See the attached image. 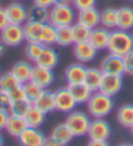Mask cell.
<instances>
[{
  "label": "cell",
  "mask_w": 133,
  "mask_h": 146,
  "mask_svg": "<svg viewBox=\"0 0 133 146\" xmlns=\"http://www.w3.org/2000/svg\"><path fill=\"white\" fill-rule=\"evenodd\" d=\"M132 38H133V30H132Z\"/></svg>",
  "instance_id": "cell-52"
},
{
  "label": "cell",
  "mask_w": 133,
  "mask_h": 146,
  "mask_svg": "<svg viewBox=\"0 0 133 146\" xmlns=\"http://www.w3.org/2000/svg\"><path fill=\"white\" fill-rule=\"evenodd\" d=\"M124 60V72L128 76H133V50L129 51L125 56H123Z\"/></svg>",
  "instance_id": "cell-38"
},
{
  "label": "cell",
  "mask_w": 133,
  "mask_h": 146,
  "mask_svg": "<svg viewBox=\"0 0 133 146\" xmlns=\"http://www.w3.org/2000/svg\"><path fill=\"white\" fill-rule=\"evenodd\" d=\"M51 137H54L55 140L58 141V142H60L63 146H66L73 140L74 136H73V133L70 132L69 128H68V125L65 123H61V124H58L52 129Z\"/></svg>",
  "instance_id": "cell-25"
},
{
  "label": "cell",
  "mask_w": 133,
  "mask_h": 146,
  "mask_svg": "<svg viewBox=\"0 0 133 146\" xmlns=\"http://www.w3.org/2000/svg\"><path fill=\"white\" fill-rule=\"evenodd\" d=\"M33 4L39 7H45V8H51L55 4V0H33Z\"/></svg>",
  "instance_id": "cell-43"
},
{
  "label": "cell",
  "mask_w": 133,
  "mask_h": 146,
  "mask_svg": "<svg viewBox=\"0 0 133 146\" xmlns=\"http://www.w3.org/2000/svg\"><path fill=\"white\" fill-rule=\"evenodd\" d=\"M3 145H4V138L1 136V133H0V146H3Z\"/></svg>",
  "instance_id": "cell-49"
},
{
  "label": "cell",
  "mask_w": 133,
  "mask_h": 146,
  "mask_svg": "<svg viewBox=\"0 0 133 146\" xmlns=\"http://www.w3.org/2000/svg\"><path fill=\"white\" fill-rule=\"evenodd\" d=\"M116 120L123 128H130L133 125V104H123L116 112Z\"/></svg>",
  "instance_id": "cell-27"
},
{
  "label": "cell",
  "mask_w": 133,
  "mask_h": 146,
  "mask_svg": "<svg viewBox=\"0 0 133 146\" xmlns=\"http://www.w3.org/2000/svg\"><path fill=\"white\" fill-rule=\"evenodd\" d=\"M8 24H9V21H8V17H7L5 9L3 7H0V31L3 30Z\"/></svg>",
  "instance_id": "cell-42"
},
{
  "label": "cell",
  "mask_w": 133,
  "mask_h": 146,
  "mask_svg": "<svg viewBox=\"0 0 133 146\" xmlns=\"http://www.w3.org/2000/svg\"><path fill=\"white\" fill-rule=\"evenodd\" d=\"M55 27L72 26L76 22V9L70 4H54L50 8V20Z\"/></svg>",
  "instance_id": "cell-3"
},
{
  "label": "cell",
  "mask_w": 133,
  "mask_h": 146,
  "mask_svg": "<svg viewBox=\"0 0 133 146\" xmlns=\"http://www.w3.org/2000/svg\"><path fill=\"white\" fill-rule=\"evenodd\" d=\"M15 1H24V0H15Z\"/></svg>",
  "instance_id": "cell-51"
},
{
  "label": "cell",
  "mask_w": 133,
  "mask_h": 146,
  "mask_svg": "<svg viewBox=\"0 0 133 146\" xmlns=\"http://www.w3.org/2000/svg\"><path fill=\"white\" fill-rule=\"evenodd\" d=\"M22 26H24V34H25V40L26 42H39L43 24L26 21Z\"/></svg>",
  "instance_id": "cell-26"
},
{
  "label": "cell",
  "mask_w": 133,
  "mask_h": 146,
  "mask_svg": "<svg viewBox=\"0 0 133 146\" xmlns=\"http://www.w3.org/2000/svg\"><path fill=\"white\" fill-rule=\"evenodd\" d=\"M56 44L61 46V47H68V46L73 44L72 27L70 26L56 27Z\"/></svg>",
  "instance_id": "cell-33"
},
{
  "label": "cell",
  "mask_w": 133,
  "mask_h": 146,
  "mask_svg": "<svg viewBox=\"0 0 133 146\" xmlns=\"http://www.w3.org/2000/svg\"><path fill=\"white\" fill-rule=\"evenodd\" d=\"M59 63V55L58 52L52 48L51 46H45L42 54L39 55V58L37 59L35 65L43 68H49V69H54Z\"/></svg>",
  "instance_id": "cell-17"
},
{
  "label": "cell",
  "mask_w": 133,
  "mask_h": 146,
  "mask_svg": "<svg viewBox=\"0 0 133 146\" xmlns=\"http://www.w3.org/2000/svg\"><path fill=\"white\" fill-rule=\"evenodd\" d=\"M68 89H69L70 94L73 95L76 103L77 104H86L88 100L90 99L93 91L85 85L84 82L81 84H73V85H68Z\"/></svg>",
  "instance_id": "cell-20"
},
{
  "label": "cell",
  "mask_w": 133,
  "mask_h": 146,
  "mask_svg": "<svg viewBox=\"0 0 133 146\" xmlns=\"http://www.w3.org/2000/svg\"><path fill=\"white\" fill-rule=\"evenodd\" d=\"M97 0H72V5L76 11H82L86 8L95 7Z\"/></svg>",
  "instance_id": "cell-37"
},
{
  "label": "cell",
  "mask_w": 133,
  "mask_h": 146,
  "mask_svg": "<svg viewBox=\"0 0 133 146\" xmlns=\"http://www.w3.org/2000/svg\"><path fill=\"white\" fill-rule=\"evenodd\" d=\"M129 129H130V133H132V136H133V125H132V127L129 128Z\"/></svg>",
  "instance_id": "cell-50"
},
{
  "label": "cell",
  "mask_w": 133,
  "mask_h": 146,
  "mask_svg": "<svg viewBox=\"0 0 133 146\" xmlns=\"http://www.w3.org/2000/svg\"><path fill=\"white\" fill-rule=\"evenodd\" d=\"M11 102H16V100H21V99H26L25 98V93H24V88L22 85H20L18 88H16L15 90H12L11 93H8Z\"/></svg>",
  "instance_id": "cell-39"
},
{
  "label": "cell",
  "mask_w": 133,
  "mask_h": 146,
  "mask_svg": "<svg viewBox=\"0 0 133 146\" xmlns=\"http://www.w3.org/2000/svg\"><path fill=\"white\" fill-rule=\"evenodd\" d=\"M76 21L85 25V26L90 27V29H94V27L100 25V11H98L95 7L82 9V11H77Z\"/></svg>",
  "instance_id": "cell-13"
},
{
  "label": "cell",
  "mask_w": 133,
  "mask_h": 146,
  "mask_svg": "<svg viewBox=\"0 0 133 146\" xmlns=\"http://www.w3.org/2000/svg\"><path fill=\"white\" fill-rule=\"evenodd\" d=\"M90 121L91 120L88 113L82 112V111H72L68 113L65 124L68 125L74 137H84L88 134Z\"/></svg>",
  "instance_id": "cell-4"
},
{
  "label": "cell",
  "mask_w": 133,
  "mask_h": 146,
  "mask_svg": "<svg viewBox=\"0 0 133 146\" xmlns=\"http://www.w3.org/2000/svg\"><path fill=\"white\" fill-rule=\"evenodd\" d=\"M18 142L21 146H43L46 137L39 128H30L27 127L20 136L17 137Z\"/></svg>",
  "instance_id": "cell-12"
},
{
  "label": "cell",
  "mask_w": 133,
  "mask_h": 146,
  "mask_svg": "<svg viewBox=\"0 0 133 146\" xmlns=\"http://www.w3.org/2000/svg\"><path fill=\"white\" fill-rule=\"evenodd\" d=\"M85 73H86V67L82 63H74L70 64L65 68L64 72V77L68 85H73V84H81L84 82Z\"/></svg>",
  "instance_id": "cell-16"
},
{
  "label": "cell",
  "mask_w": 133,
  "mask_h": 146,
  "mask_svg": "<svg viewBox=\"0 0 133 146\" xmlns=\"http://www.w3.org/2000/svg\"><path fill=\"white\" fill-rule=\"evenodd\" d=\"M39 43H42L43 46H52L56 43V27L51 22L43 24Z\"/></svg>",
  "instance_id": "cell-32"
},
{
  "label": "cell",
  "mask_w": 133,
  "mask_h": 146,
  "mask_svg": "<svg viewBox=\"0 0 133 146\" xmlns=\"http://www.w3.org/2000/svg\"><path fill=\"white\" fill-rule=\"evenodd\" d=\"M100 25L108 30L116 29L118 26V9L108 7L100 12Z\"/></svg>",
  "instance_id": "cell-28"
},
{
  "label": "cell",
  "mask_w": 133,
  "mask_h": 146,
  "mask_svg": "<svg viewBox=\"0 0 133 146\" xmlns=\"http://www.w3.org/2000/svg\"><path fill=\"white\" fill-rule=\"evenodd\" d=\"M43 146H63L60 142H58V141L55 140L54 137H46L45 142H43Z\"/></svg>",
  "instance_id": "cell-45"
},
{
  "label": "cell",
  "mask_w": 133,
  "mask_h": 146,
  "mask_svg": "<svg viewBox=\"0 0 133 146\" xmlns=\"http://www.w3.org/2000/svg\"><path fill=\"white\" fill-rule=\"evenodd\" d=\"M55 4H72V0H55Z\"/></svg>",
  "instance_id": "cell-47"
},
{
  "label": "cell",
  "mask_w": 133,
  "mask_h": 146,
  "mask_svg": "<svg viewBox=\"0 0 133 146\" xmlns=\"http://www.w3.org/2000/svg\"><path fill=\"white\" fill-rule=\"evenodd\" d=\"M9 104H11V98L8 93L0 90V108H8Z\"/></svg>",
  "instance_id": "cell-41"
},
{
  "label": "cell",
  "mask_w": 133,
  "mask_h": 146,
  "mask_svg": "<svg viewBox=\"0 0 133 146\" xmlns=\"http://www.w3.org/2000/svg\"><path fill=\"white\" fill-rule=\"evenodd\" d=\"M110 31L108 29L103 27L102 25L91 29L90 33V38H89V42L98 50H106L107 46H108V40H110Z\"/></svg>",
  "instance_id": "cell-15"
},
{
  "label": "cell",
  "mask_w": 133,
  "mask_h": 146,
  "mask_svg": "<svg viewBox=\"0 0 133 146\" xmlns=\"http://www.w3.org/2000/svg\"><path fill=\"white\" fill-rule=\"evenodd\" d=\"M5 50H7V46L4 44L1 40H0V58H1V56L5 54Z\"/></svg>",
  "instance_id": "cell-46"
},
{
  "label": "cell",
  "mask_w": 133,
  "mask_h": 146,
  "mask_svg": "<svg viewBox=\"0 0 133 146\" xmlns=\"http://www.w3.org/2000/svg\"><path fill=\"white\" fill-rule=\"evenodd\" d=\"M114 99L110 95L103 94L102 91H94L90 99L88 100L86 107L88 112L94 119H104L114 111Z\"/></svg>",
  "instance_id": "cell-1"
},
{
  "label": "cell",
  "mask_w": 133,
  "mask_h": 146,
  "mask_svg": "<svg viewBox=\"0 0 133 146\" xmlns=\"http://www.w3.org/2000/svg\"><path fill=\"white\" fill-rule=\"evenodd\" d=\"M54 80H55V74L52 72V69L38 67V65H35L33 68L30 81H33L34 84H37V85L41 86L42 89L50 88V85H52Z\"/></svg>",
  "instance_id": "cell-14"
},
{
  "label": "cell",
  "mask_w": 133,
  "mask_h": 146,
  "mask_svg": "<svg viewBox=\"0 0 133 146\" xmlns=\"http://www.w3.org/2000/svg\"><path fill=\"white\" fill-rule=\"evenodd\" d=\"M45 46L39 42H27L26 47H25V55L29 59V61L35 63L37 59L39 58V55L42 54Z\"/></svg>",
  "instance_id": "cell-36"
},
{
  "label": "cell",
  "mask_w": 133,
  "mask_h": 146,
  "mask_svg": "<svg viewBox=\"0 0 133 146\" xmlns=\"http://www.w3.org/2000/svg\"><path fill=\"white\" fill-rule=\"evenodd\" d=\"M54 94H55V107H56L58 111H60L63 113H69L72 111H74L77 103H76L73 95L70 94L68 86L58 89L56 91H54Z\"/></svg>",
  "instance_id": "cell-6"
},
{
  "label": "cell",
  "mask_w": 133,
  "mask_h": 146,
  "mask_svg": "<svg viewBox=\"0 0 133 146\" xmlns=\"http://www.w3.org/2000/svg\"><path fill=\"white\" fill-rule=\"evenodd\" d=\"M0 7H1V5H0Z\"/></svg>",
  "instance_id": "cell-53"
},
{
  "label": "cell",
  "mask_w": 133,
  "mask_h": 146,
  "mask_svg": "<svg viewBox=\"0 0 133 146\" xmlns=\"http://www.w3.org/2000/svg\"><path fill=\"white\" fill-rule=\"evenodd\" d=\"M50 20V8L39 5H33L27 8V21L30 22H38V24H46Z\"/></svg>",
  "instance_id": "cell-22"
},
{
  "label": "cell",
  "mask_w": 133,
  "mask_h": 146,
  "mask_svg": "<svg viewBox=\"0 0 133 146\" xmlns=\"http://www.w3.org/2000/svg\"><path fill=\"white\" fill-rule=\"evenodd\" d=\"M110 54L118 55V56H125L129 51L133 50V38L132 33L121 29H112L110 31V40L107 46Z\"/></svg>",
  "instance_id": "cell-2"
},
{
  "label": "cell",
  "mask_w": 133,
  "mask_h": 146,
  "mask_svg": "<svg viewBox=\"0 0 133 146\" xmlns=\"http://www.w3.org/2000/svg\"><path fill=\"white\" fill-rule=\"evenodd\" d=\"M86 146H111L108 140H90Z\"/></svg>",
  "instance_id": "cell-44"
},
{
  "label": "cell",
  "mask_w": 133,
  "mask_h": 146,
  "mask_svg": "<svg viewBox=\"0 0 133 146\" xmlns=\"http://www.w3.org/2000/svg\"><path fill=\"white\" fill-rule=\"evenodd\" d=\"M100 70L103 74H112V76H123L124 72V60L121 56L114 54H108L100 61Z\"/></svg>",
  "instance_id": "cell-7"
},
{
  "label": "cell",
  "mask_w": 133,
  "mask_h": 146,
  "mask_svg": "<svg viewBox=\"0 0 133 146\" xmlns=\"http://www.w3.org/2000/svg\"><path fill=\"white\" fill-rule=\"evenodd\" d=\"M116 146H133V143H129V142H123V143H119Z\"/></svg>",
  "instance_id": "cell-48"
},
{
  "label": "cell",
  "mask_w": 133,
  "mask_h": 146,
  "mask_svg": "<svg viewBox=\"0 0 133 146\" xmlns=\"http://www.w3.org/2000/svg\"><path fill=\"white\" fill-rule=\"evenodd\" d=\"M33 68L34 67L29 63V61L20 60V61H17V63L13 64L11 72H12L13 76H15L16 78L24 85V84H26V82L30 81L31 73H33Z\"/></svg>",
  "instance_id": "cell-19"
},
{
  "label": "cell",
  "mask_w": 133,
  "mask_h": 146,
  "mask_svg": "<svg viewBox=\"0 0 133 146\" xmlns=\"http://www.w3.org/2000/svg\"><path fill=\"white\" fill-rule=\"evenodd\" d=\"M72 36H73V44L74 43H81V42H86L90 38V33L91 29L85 25L80 24V22L76 21L72 25Z\"/></svg>",
  "instance_id": "cell-30"
},
{
  "label": "cell",
  "mask_w": 133,
  "mask_h": 146,
  "mask_svg": "<svg viewBox=\"0 0 133 146\" xmlns=\"http://www.w3.org/2000/svg\"><path fill=\"white\" fill-rule=\"evenodd\" d=\"M123 89V76H112V74H103L99 85V91L103 94L115 97Z\"/></svg>",
  "instance_id": "cell-10"
},
{
  "label": "cell",
  "mask_w": 133,
  "mask_h": 146,
  "mask_svg": "<svg viewBox=\"0 0 133 146\" xmlns=\"http://www.w3.org/2000/svg\"><path fill=\"white\" fill-rule=\"evenodd\" d=\"M20 85H22V84L13 76V73L11 70L0 74V90L5 91V93H11Z\"/></svg>",
  "instance_id": "cell-31"
},
{
  "label": "cell",
  "mask_w": 133,
  "mask_h": 146,
  "mask_svg": "<svg viewBox=\"0 0 133 146\" xmlns=\"http://www.w3.org/2000/svg\"><path fill=\"white\" fill-rule=\"evenodd\" d=\"M118 29L130 31L133 30V8L121 7L118 9Z\"/></svg>",
  "instance_id": "cell-24"
},
{
  "label": "cell",
  "mask_w": 133,
  "mask_h": 146,
  "mask_svg": "<svg viewBox=\"0 0 133 146\" xmlns=\"http://www.w3.org/2000/svg\"><path fill=\"white\" fill-rule=\"evenodd\" d=\"M25 121H26L27 127L30 128H39L41 125L45 123L46 113H43L41 110H38L35 106H31L29 108V111L26 112V115L24 116Z\"/></svg>",
  "instance_id": "cell-29"
},
{
  "label": "cell",
  "mask_w": 133,
  "mask_h": 146,
  "mask_svg": "<svg viewBox=\"0 0 133 146\" xmlns=\"http://www.w3.org/2000/svg\"><path fill=\"white\" fill-rule=\"evenodd\" d=\"M9 116H11V112H9L8 108H0V131L5 129Z\"/></svg>",
  "instance_id": "cell-40"
},
{
  "label": "cell",
  "mask_w": 133,
  "mask_h": 146,
  "mask_svg": "<svg viewBox=\"0 0 133 146\" xmlns=\"http://www.w3.org/2000/svg\"><path fill=\"white\" fill-rule=\"evenodd\" d=\"M0 40L7 47H17L25 40L24 26L17 24H8L0 31Z\"/></svg>",
  "instance_id": "cell-5"
},
{
  "label": "cell",
  "mask_w": 133,
  "mask_h": 146,
  "mask_svg": "<svg viewBox=\"0 0 133 146\" xmlns=\"http://www.w3.org/2000/svg\"><path fill=\"white\" fill-rule=\"evenodd\" d=\"M103 73L100 70V68H95V67H90L86 68V73H85V78H84V84L90 89L91 91H98L99 90V85L102 81Z\"/></svg>",
  "instance_id": "cell-21"
},
{
  "label": "cell",
  "mask_w": 133,
  "mask_h": 146,
  "mask_svg": "<svg viewBox=\"0 0 133 146\" xmlns=\"http://www.w3.org/2000/svg\"><path fill=\"white\" fill-rule=\"evenodd\" d=\"M22 88H24L25 98H26L30 103H34V102L38 99V97L42 94V91L45 90V89H42L41 86L37 85V84H34L33 81H29V82H26V84H24Z\"/></svg>",
  "instance_id": "cell-35"
},
{
  "label": "cell",
  "mask_w": 133,
  "mask_h": 146,
  "mask_svg": "<svg viewBox=\"0 0 133 146\" xmlns=\"http://www.w3.org/2000/svg\"><path fill=\"white\" fill-rule=\"evenodd\" d=\"M97 52H98V50L89 40L73 44V55H74L76 60L78 61V63L86 64V63L93 61L95 59V56H97Z\"/></svg>",
  "instance_id": "cell-9"
},
{
  "label": "cell",
  "mask_w": 133,
  "mask_h": 146,
  "mask_svg": "<svg viewBox=\"0 0 133 146\" xmlns=\"http://www.w3.org/2000/svg\"><path fill=\"white\" fill-rule=\"evenodd\" d=\"M5 13L9 24L24 25L27 21V8L20 1H13L5 7Z\"/></svg>",
  "instance_id": "cell-11"
},
{
  "label": "cell",
  "mask_w": 133,
  "mask_h": 146,
  "mask_svg": "<svg viewBox=\"0 0 133 146\" xmlns=\"http://www.w3.org/2000/svg\"><path fill=\"white\" fill-rule=\"evenodd\" d=\"M86 136L90 140H108L111 136V127L104 119H94L90 121Z\"/></svg>",
  "instance_id": "cell-8"
},
{
  "label": "cell",
  "mask_w": 133,
  "mask_h": 146,
  "mask_svg": "<svg viewBox=\"0 0 133 146\" xmlns=\"http://www.w3.org/2000/svg\"><path fill=\"white\" fill-rule=\"evenodd\" d=\"M31 106H33V103H30L27 99H21V100H16V102H11L8 110L11 112V115L24 117Z\"/></svg>",
  "instance_id": "cell-34"
},
{
  "label": "cell",
  "mask_w": 133,
  "mask_h": 146,
  "mask_svg": "<svg viewBox=\"0 0 133 146\" xmlns=\"http://www.w3.org/2000/svg\"><path fill=\"white\" fill-rule=\"evenodd\" d=\"M33 106H35L38 110H41L43 113H50L52 111L56 110L55 107V94L54 91L49 90V89H45L42 91V94L38 97V99L33 103Z\"/></svg>",
  "instance_id": "cell-18"
},
{
  "label": "cell",
  "mask_w": 133,
  "mask_h": 146,
  "mask_svg": "<svg viewBox=\"0 0 133 146\" xmlns=\"http://www.w3.org/2000/svg\"><path fill=\"white\" fill-rule=\"evenodd\" d=\"M26 128H27V124H26L24 117L11 115L8 119V123H7V125H5V132L9 134V136L17 138Z\"/></svg>",
  "instance_id": "cell-23"
}]
</instances>
